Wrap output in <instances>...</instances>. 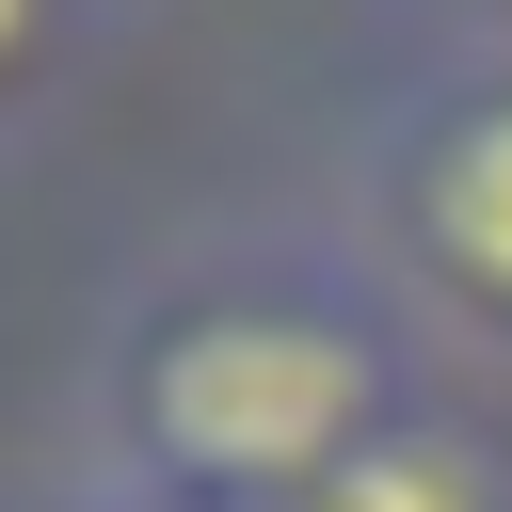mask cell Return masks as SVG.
I'll return each mask as SVG.
<instances>
[{"label":"cell","instance_id":"1","mask_svg":"<svg viewBox=\"0 0 512 512\" xmlns=\"http://www.w3.org/2000/svg\"><path fill=\"white\" fill-rule=\"evenodd\" d=\"M432 400H464V368L400 272L336 208H240L96 304L64 480L96 512H304Z\"/></svg>","mask_w":512,"mask_h":512},{"label":"cell","instance_id":"2","mask_svg":"<svg viewBox=\"0 0 512 512\" xmlns=\"http://www.w3.org/2000/svg\"><path fill=\"white\" fill-rule=\"evenodd\" d=\"M336 224L400 272V304L448 336V368H512V32L416 48L368 96Z\"/></svg>","mask_w":512,"mask_h":512},{"label":"cell","instance_id":"3","mask_svg":"<svg viewBox=\"0 0 512 512\" xmlns=\"http://www.w3.org/2000/svg\"><path fill=\"white\" fill-rule=\"evenodd\" d=\"M304 512H512V432H496L480 400H432V416H400L352 480H320Z\"/></svg>","mask_w":512,"mask_h":512},{"label":"cell","instance_id":"4","mask_svg":"<svg viewBox=\"0 0 512 512\" xmlns=\"http://www.w3.org/2000/svg\"><path fill=\"white\" fill-rule=\"evenodd\" d=\"M96 16H112V0H0V128H16L80 48H96Z\"/></svg>","mask_w":512,"mask_h":512},{"label":"cell","instance_id":"5","mask_svg":"<svg viewBox=\"0 0 512 512\" xmlns=\"http://www.w3.org/2000/svg\"><path fill=\"white\" fill-rule=\"evenodd\" d=\"M416 16H432V48H496L512 32V0H416Z\"/></svg>","mask_w":512,"mask_h":512},{"label":"cell","instance_id":"6","mask_svg":"<svg viewBox=\"0 0 512 512\" xmlns=\"http://www.w3.org/2000/svg\"><path fill=\"white\" fill-rule=\"evenodd\" d=\"M0 512H96V496H80V480H48V496H0Z\"/></svg>","mask_w":512,"mask_h":512}]
</instances>
